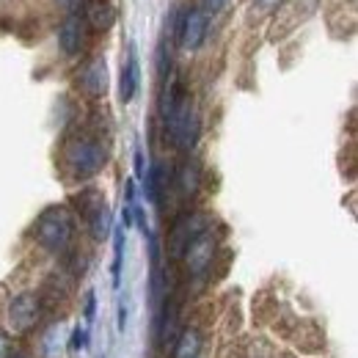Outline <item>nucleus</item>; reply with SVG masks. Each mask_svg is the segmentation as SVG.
Listing matches in <instances>:
<instances>
[{
  "label": "nucleus",
  "mask_w": 358,
  "mask_h": 358,
  "mask_svg": "<svg viewBox=\"0 0 358 358\" xmlns=\"http://www.w3.org/2000/svg\"><path fill=\"white\" fill-rule=\"evenodd\" d=\"M105 146L99 138H94L89 133H78L72 138H66L64 143V169L69 171L72 179H91L96 177L105 166Z\"/></svg>",
  "instance_id": "nucleus-1"
},
{
  "label": "nucleus",
  "mask_w": 358,
  "mask_h": 358,
  "mask_svg": "<svg viewBox=\"0 0 358 358\" xmlns=\"http://www.w3.org/2000/svg\"><path fill=\"white\" fill-rule=\"evenodd\" d=\"M72 231H75V221H72L69 207L64 204L47 207L36 218V240L50 254H64L72 243Z\"/></svg>",
  "instance_id": "nucleus-2"
},
{
  "label": "nucleus",
  "mask_w": 358,
  "mask_h": 358,
  "mask_svg": "<svg viewBox=\"0 0 358 358\" xmlns=\"http://www.w3.org/2000/svg\"><path fill=\"white\" fill-rule=\"evenodd\" d=\"M201 231H207V218H204V215H199V213H185V215H179L177 221H174V226H171V231H169V251H171V257H174V259H182L185 248H187Z\"/></svg>",
  "instance_id": "nucleus-3"
},
{
  "label": "nucleus",
  "mask_w": 358,
  "mask_h": 358,
  "mask_svg": "<svg viewBox=\"0 0 358 358\" xmlns=\"http://www.w3.org/2000/svg\"><path fill=\"white\" fill-rule=\"evenodd\" d=\"M39 320V298L34 292H22L8 303V322L14 334H25L36 325Z\"/></svg>",
  "instance_id": "nucleus-4"
},
{
  "label": "nucleus",
  "mask_w": 358,
  "mask_h": 358,
  "mask_svg": "<svg viewBox=\"0 0 358 358\" xmlns=\"http://www.w3.org/2000/svg\"><path fill=\"white\" fill-rule=\"evenodd\" d=\"M182 259H185V265H187V270H190L193 275L207 273V268H210L213 259H215V240H213V234H210V231H201V234L185 248Z\"/></svg>",
  "instance_id": "nucleus-5"
},
{
  "label": "nucleus",
  "mask_w": 358,
  "mask_h": 358,
  "mask_svg": "<svg viewBox=\"0 0 358 358\" xmlns=\"http://www.w3.org/2000/svg\"><path fill=\"white\" fill-rule=\"evenodd\" d=\"M177 36H179V45L185 47V50H199V47L204 45V39H207V14L204 11H199V8H190V11H185V17H182V22H179L177 28Z\"/></svg>",
  "instance_id": "nucleus-6"
},
{
  "label": "nucleus",
  "mask_w": 358,
  "mask_h": 358,
  "mask_svg": "<svg viewBox=\"0 0 358 358\" xmlns=\"http://www.w3.org/2000/svg\"><path fill=\"white\" fill-rule=\"evenodd\" d=\"M78 86L83 89V94H89L91 99L105 96V91H108V64H105V58H94L80 69Z\"/></svg>",
  "instance_id": "nucleus-7"
},
{
  "label": "nucleus",
  "mask_w": 358,
  "mask_h": 358,
  "mask_svg": "<svg viewBox=\"0 0 358 358\" xmlns=\"http://www.w3.org/2000/svg\"><path fill=\"white\" fill-rule=\"evenodd\" d=\"M83 42H86V36H83V20L78 14H69L64 20L61 31H58V45H61V50L66 55H78L83 50Z\"/></svg>",
  "instance_id": "nucleus-8"
},
{
  "label": "nucleus",
  "mask_w": 358,
  "mask_h": 358,
  "mask_svg": "<svg viewBox=\"0 0 358 358\" xmlns=\"http://www.w3.org/2000/svg\"><path fill=\"white\" fill-rule=\"evenodd\" d=\"M86 22L94 31H108L116 22V8L108 0H86Z\"/></svg>",
  "instance_id": "nucleus-9"
},
{
  "label": "nucleus",
  "mask_w": 358,
  "mask_h": 358,
  "mask_svg": "<svg viewBox=\"0 0 358 358\" xmlns=\"http://www.w3.org/2000/svg\"><path fill=\"white\" fill-rule=\"evenodd\" d=\"M69 339V331L64 328V322H52L42 334V342H39V350L45 358H58L64 353V345Z\"/></svg>",
  "instance_id": "nucleus-10"
},
{
  "label": "nucleus",
  "mask_w": 358,
  "mask_h": 358,
  "mask_svg": "<svg viewBox=\"0 0 358 358\" xmlns=\"http://www.w3.org/2000/svg\"><path fill=\"white\" fill-rule=\"evenodd\" d=\"M86 224H89V231L94 240L110 237V231H113V213H110V207L105 201L99 207H94L89 215H86Z\"/></svg>",
  "instance_id": "nucleus-11"
},
{
  "label": "nucleus",
  "mask_w": 358,
  "mask_h": 358,
  "mask_svg": "<svg viewBox=\"0 0 358 358\" xmlns=\"http://www.w3.org/2000/svg\"><path fill=\"white\" fill-rule=\"evenodd\" d=\"M141 83V66H138V55L135 50H130L127 64L122 66V102H133L135 91Z\"/></svg>",
  "instance_id": "nucleus-12"
},
{
  "label": "nucleus",
  "mask_w": 358,
  "mask_h": 358,
  "mask_svg": "<svg viewBox=\"0 0 358 358\" xmlns=\"http://www.w3.org/2000/svg\"><path fill=\"white\" fill-rule=\"evenodd\" d=\"M199 182H201L199 166H196L193 160H185V163L177 169V179H174L177 190L182 193V196H193V193L199 190Z\"/></svg>",
  "instance_id": "nucleus-13"
},
{
  "label": "nucleus",
  "mask_w": 358,
  "mask_h": 358,
  "mask_svg": "<svg viewBox=\"0 0 358 358\" xmlns=\"http://www.w3.org/2000/svg\"><path fill=\"white\" fill-rule=\"evenodd\" d=\"M199 348H201V336L196 331H182V336L174 345V358H196L199 356Z\"/></svg>",
  "instance_id": "nucleus-14"
},
{
  "label": "nucleus",
  "mask_w": 358,
  "mask_h": 358,
  "mask_svg": "<svg viewBox=\"0 0 358 358\" xmlns=\"http://www.w3.org/2000/svg\"><path fill=\"white\" fill-rule=\"evenodd\" d=\"M116 237H113V287L119 289V284H122V254H124V226L122 229H116L113 231Z\"/></svg>",
  "instance_id": "nucleus-15"
},
{
  "label": "nucleus",
  "mask_w": 358,
  "mask_h": 358,
  "mask_svg": "<svg viewBox=\"0 0 358 358\" xmlns=\"http://www.w3.org/2000/svg\"><path fill=\"white\" fill-rule=\"evenodd\" d=\"M89 339H91L89 328H86V325H83V328L78 325V328L72 331V336L66 339V345H69V350H75V353H78V350H86V348H89Z\"/></svg>",
  "instance_id": "nucleus-16"
},
{
  "label": "nucleus",
  "mask_w": 358,
  "mask_h": 358,
  "mask_svg": "<svg viewBox=\"0 0 358 358\" xmlns=\"http://www.w3.org/2000/svg\"><path fill=\"white\" fill-rule=\"evenodd\" d=\"M94 312H96V295H94V289H89L86 292V328L94 322Z\"/></svg>",
  "instance_id": "nucleus-17"
},
{
  "label": "nucleus",
  "mask_w": 358,
  "mask_h": 358,
  "mask_svg": "<svg viewBox=\"0 0 358 358\" xmlns=\"http://www.w3.org/2000/svg\"><path fill=\"white\" fill-rule=\"evenodd\" d=\"M11 356V336L6 331H0V358Z\"/></svg>",
  "instance_id": "nucleus-18"
},
{
  "label": "nucleus",
  "mask_w": 358,
  "mask_h": 358,
  "mask_svg": "<svg viewBox=\"0 0 358 358\" xmlns=\"http://www.w3.org/2000/svg\"><path fill=\"white\" fill-rule=\"evenodd\" d=\"M201 3H204V14H215V11L224 8L226 0H201Z\"/></svg>",
  "instance_id": "nucleus-19"
},
{
  "label": "nucleus",
  "mask_w": 358,
  "mask_h": 358,
  "mask_svg": "<svg viewBox=\"0 0 358 358\" xmlns=\"http://www.w3.org/2000/svg\"><path fill=\"white\" fill-rule=\"evenodd\" d=\"M127 320H130L127 303H119V331H124V328H127Z\"/></svg>",
  "instance_id": "nucleus-20"
},
{
  "label": "nucleus",
  "mask_w": 358,
  "mask_h": 358,
  "mask_svg": "<svg viewBox=\"0 0 358 358\" xmlns=\"http://www.w3.org/2000/svg\"><path fill=\"white\" fill-rule=\"evenodd\" d=\"M135 174H138V177L146 174V169H143V152H141V149H135Z\"/></svg>",
  "instance_id": "nucleus-21"
},
{
  "label": "nucleus",
  "mask_w": 358,
  "mask_h": 358,
  "mask_svg": "<svg viewBox=\"0 0 358 358\" xmlns=\"http://www.w3.org/2000/svg\"><path fill=\"white\" fill-rule=\"evenodd\" d=\"M58 3H61L64 8H69V14H75V8H78V3H80V0H58Z\"/></svg>",
  "instance_id": "nucleus-22"
},
{
  "label": "nucleus",
  "mask_w": 358,
  "mask_h": 358,
  "mask_svg": "<svg viewBox=\"0 0 358 358\" xmlns=\"http://www.w3.org/2000/svg\"><path fill=\"white\" fill-rule=\"evenodd\" d=\"M8 358H25V356H8Z\"/></svg>",
  "instance_id": "nucleus-23"
}]
</instances>
